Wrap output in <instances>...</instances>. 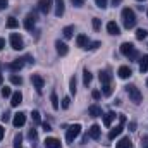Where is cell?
<instances>
[{"label":"cell","mask_w":148,"mask_h":148,"mask_svg":"<svg viewBox=\"0 0 148 148\" xmlns=\"http://www.w3.org/2000/svg\"><path fill=\"white\" fill-rule=\"evenodd\" d=\"M107 31H109V35H112V36H117L119 33H121V29H119V26L114 23V21H110L109 24H107Z\"/></svg>","instance_id":"ac0fdd59"},{"label":"cell","mask_w":148,"mask_h":148,"mask_svg":"<svg viewBox=\"0 0 148 148\" xmlns=\"http://www.w3.org/2000/svg\"><path fill=\"white\" fill-rule=\"evenodd\" d=\"M100 28H102V24H100V19H98V17H95V19H93V29H95V31H98Z\"/></svg>","instance_id":"8d00e7d4"},{"label":"cell","mask_w":148,"mask_h":148,"mask_svg":"<svg viewBox=\"0 0 148 148\" xmlns=\"http://www.w3.org/2000/svg\"><path fill=\"white\" fill-rule=\"evenodd\" d=\"M100 134H102V129H100V126H97V124H93V126L88 129V136L93 138V140H98Z\"/></svg>","instance_id":"7c38bea8"},{"label":"cell","mask_w":148,"mask_h":148,"mask_svg":"<svg viewBox=\"0 0 148 148\" xmlns=\"http://www.w3.org/2000/svg\"><path fill=\"white\" fill-rule=\"evenodd\" d=\"M23 67H24V59H16V60H12L10 64H7V69L12 71V73H17V71H21Z\"/></svg>","instance_id":"52a82bcc"},{"label":"cell","mask_w":148,"mask_h":148,"mask_svg":"<svg viewBox=\"0 0 148 148\" xmlns=\"http://www.w3.org/2000/svg\"><path fill=\"white\" fill-rule=\"evenodd\" d=\"M129 129H131V131H134V129H136V122H134V121H133V122H129Z\"/></svg>","instance_id":"7dc6e473"},{"label":"cell","mask_w":148,"mask_h":148,"mask_svg":"<svg viewBox=\"0 0 148 148\" xmlns=\"http://www.w3.org/2000/svg\"><path fill=\"white\" fill-rule=\"evenodd\" d=\"M64 10H66L64 0H55V16H57V17H62V16H64Z\"/></svg>","instance_id":"9a60e30c"},{"label":"cell","mask_w":148,"mask_h":148,"mask_svg":"<svg viewBox=\"0 0 148 148\" xmlns=\"http://www.w3.org/2000/svg\"><path fill=\"white\" fill-rule=\"evenodd\" d=\"M114 119H115V112H107V114L103 115V124H105L107 127H110V124H112Z\"/></svg>","instance_id":"44dd1931"},{"label":"cell","mask_w":148,"mask_h":148,"mask_svg":"<svg viewBox=\"0 0 148 148\" xmlns=\"http://www.w3.org/2000/svg\"><path fill=\"white\" fill-rule=\"evenodd\" d=\"M79 133H81V126H79V124L69 126V127H67V133H66V140H67L69 143H73L74 140L79 136Z\"/></svg>","instance_id":"3957f363"},{"label":"cell","mask_w":148,"mask_h":148,"mask_svg":"<svg viewBox=\"0 0 148 148\" xmlns=\"http://www.w3.org/2000/svg\"><path fill=\"white\" fill-rule=\"evenodd\" d=\"M55 48H57V53L59 55H67V52H69V48H67V45L64 43V41H55Z\"/></svg>","instance_id":"5bb4252c"},{"label":"cell","mask_w":148,"mask_h":148,"mask_svg":"<svg viewBox=\"0 0 148 148\" xmlns=\"http://www.w3.org/2000/svg\"><path fill=\"white\" fill-rule=\"evenodd\" d=\"M91 79H93L91 73H90L88 69H84V73H83V83H84V86H88V84L91 83Z\"/></svg>","instance_id":"d4e9b609"},{"label":"cell","mask_w":148,"mask_h":148,"mask_svg":"<svg viewBox=\"0 0 148 148\" xmlns=\"http://www.w3.org/2000/svg\"><path fill=\"white\" fill-rule=\"evenodd\" d=\"M147 29H138V31H136V38H138V40H145V38H147Z\"/></svg>","instance_id":"1f68e13d"},{"label":"cell","mask_w":148,"mask_h":148,"mask_svg":"<svg viewBox=\"0 0 148 148\" xmlns=\"http://www.w3.org/2000/svg\"><path fill=\"white\" fill-rule=\"evenodd\" d=\"M147 86H148V79H147Z\"/></svg>","instance_id":"11a10c76"},{"label":"cell","mask_w":148,"mask_h":148,"mask_svg":"<svg viewBox=\"0 0 148 148\" xmlns=\"http://www.w3.org/2000/svg\"><path fill=\"white\" fill-rule=\"evenodd\" d=\"M9 79H10V83H12V84H16V86H21V84H23V77H21V76L10 74V77H9Z\"/></svg>","instance_id":"484cf974"},{"label":"cell","mask_w":148,"mask_h":148,"mask_svg":"<svg viewBox=\"0 0 148 148\" xmlns=\"http://www.w3.org/2000/svg\"><path fill=\"white\" fill-rule=\"evenodd\" d=\"M2 97H3V98H5V97H12V91H10V88H9V86L2 88Z\"/></svg>","instance_id":"d590c367"},{"label":"cell","mask_w":148,"mask_h":148,"mask_svg":"<svg viewBox=\"0 0 148 148\" xmlns=\"http://www.w3.org/2000/svg\"><path fill=\"white\" fill-rule=\"evenodd\" d=\"M117 74H119V77H121V79H127L133 73H131V69H129L127 66H121V67H119V71H117Z\"/></svg>","instance_id":"2e32d148"},{"label":"cell","mask_w":148,"mask_h":148,"mask_svg":"<svg viewBox=\"0 0 148 148\" xmlns=\"http://www.w3.org/2000/svg\"><path fill=\"white\" fill-rule=\"evenodd\" d=\"M112 91H114V88H112L110 83H109V84H102V93H103L105 97H110Z\"/></svg>","instance_id":"4316f807"},{"label":"cell","mask_w":148,"mask_h":148,"mask_svg":"<svg viewBox=\"0 0 148 148\" xmlns=\"http://www.w3.org/2000/svg\"><path fill=\"white\" fill-rule=\"evenodd\" d=\"M19 26V21L16 19V17H9V21H7V28L9 29H14V28H17Z\"/></svg>","instance_id":"f1b7e54d"},{"label":"cell","mask_w":148,"mask_h":148,"mask_svg":"<svg viewBox=\"0 0 148 148\" xmlns=\"http://www.w3.org/2000/svg\"><path fill=\"white\" fill-rule=\"evenodd\" d=\"M134 50H136V48H134V45H133V43H127V41H126V43H122V45H121V53H122V55H126V57H129Z\"/></svg>","instance_id":"30bf717a"},{"label":"cell","mask_w":148,"mask_h":148,"mask_svg":"<svg viewBox=\"0 0 148 148\" xmlns=\"http://www.w3.org/2000/svg\"><path fill=\"white\" fill-rule=\"evenodd\" d=\"M3 47H5V40H3V38H0V52L3 50Z\"/></svg>","instance_id":"c3c4849f"},{"label":"cell","mask_w":148,"mask_h":148,"mask_svg":"<svg viewBox=\"0 0 148 148\" xmlns=\"http://www.w3.org/2000/svg\"><path fill=\"white\" fill-rule=\"evenodd\" d=\"M3 133H5V129H3V126H0V140L3 138Z\"/></svg>","instance_id":"816d5d0a"},{"label":"cell","mask_w":148,"mask_h":148,"mask_svg":"<svg viewBox=\"0 0 148 148\" xmlns=\"http://www.w3.org/2000/svg\"><path fill=\"white\" fill-rule=\"evenodd\" d=\"M7 3H9V0H0V10L7 9Z\"/></svg>","instance_id":"f6af8a7d"},{"label":"cell","mask_w":148,"mask_h":148,"mask_svg":"<svg viewBox=\"0 0 148 148\" xmlns=\"http://www.w3.org/2000/svg\"><path fill=\"white\" fill-rule=\"evenodd\" d=\"M38 9H40L41 14L47 16L52 10V0H38Z\"/></svg>","instance_id":"9c48e42d"},{"label":"cell","mask_w":148,"mask_h":148,"mask_svg":"<svg viewBox=\"0 0 148 148\" xmlns=\"http://www.w3.org/2000/svg\"><path fill=\"white\" fill-rule=\"evenodd\" d=\"M21 141H23V136L17 134V136L14 138V148H21Z\"/></svg>","instance_id":"836d02e7"},{"label":"cell","mask_w":148,"mask_h":148,"mask_svg":"<svg viewBox=\"0 0 148 148\" xmlns=\"http://www.w3.org/2000/svg\"><path fill=\"white\" fill-rule=\"evenodd\" d=\"M126 91H127V95H129V98H131V102H134L136 105H140L141 103V100H143V95H141V91L134 86V84H129V86H126Z\"/></svg>","instance_id":"7a4b0ae2"},{"label":"cell","mask_w":148,"mask_h":148,"mask_svg":"<svg viewBox=\"0 0 148 148\" xmlns=\"http://www.w3.org/2000/svg\"><path fill=\"white\" fill-rule=\"evenodd\" d=\"M88 112H90L91 117H100V115H102V109H100L98 105H90Z\"/></svg>","instance_id":"7402d4cb"},{"label":"cell","mask_w":148,"mask_h":148,"mask_svg":"<svg viewBox=\"0 0 148 148\" xmlns=\"http://www.w3.org/2000/svg\"><path fill=\"white\" fill-rule=\"evenodd\" d=\"M60 141L57 138H47L45 140V148H60Z\"/></svg>","instance_id":"e0dca14e"},{"label":"cell","mask_w":148,"mask_h":148,"mask_svg":"<svg viewBox=\"0 0 148 148\" xmlns=\"http://www.w3.org/2000/svg\"><path fill=\"white\" fill-rule=\"evenodd\" d=\"M140 71L141 73H147L148 71V55H143L140 59Z\"/></svg>","instance_id":"603a6c76"},{"label":"cell","mask_w":148,"mask_h":148,"mask_svg":"<svg viewBox=\"0 0 148 148\" xmlns=\"http://www.w3.org/2000/svg\"><path fill=\"white\" fill-rule=\"evenodd\" d=\"M122 129H124V124H121V122H119V126L112 127L110 131H109V140H115V138L122 133Z\"/></svg>","instance_id":"4fadbf2b"},{"label":"cell","mask_w":148,"mask_h":148,"mask_svg":"<svg viewBox=\"0 0 148 148\" xmlns=\"http://www.w3.org/2000/svg\"><path fill=\"white\" fill-rule=\"evenodd\" d=\"M28 138H29V140H36V131H35V129H31V131L28 133Z\"/></svg>","instance_id":"7bdbcfd3"},{"label":"cell","mask_w":148,"mask_h":148,"mask_svg":"<svg viewBox=\"0 0 148 148\" xmlns=\"http://www.w3.org/2000/svg\"><path fill=\"white\" fill-rule=\"evenodd\" d=\"M2 121L7 122V121H9V114H3V115H2Z\"/></svg>","instance_id":"681fc988"},{"label":"cell","mask_w":148,"mask_h":148,"mask_svg":"<svg viewBox=\"0 0 148 148\" xmlns=\"http://www.w3.org/2000/svg\"><path fill=\"white\" fill-rule=\"evenodd\" d=\"M121 17H122V24H124V28H126V29H131V28H134V26H136V14H134V10H133V9H129V7L122 9Z\"/></svg>","instance_id":"6da1fadb"},{"label":"cell","mask_w":148,"mask_h":148,"mask_svg":"<svg viewBox=\"0 0 148 148\" xmlns=\"http://www.w3.org/2000/svg\"><path fill=\"white\" fill-rule=\"evenodd\" d=\"M95 3H97V7H100V9H105V7H107V0H95Z\"/></svg>","instance_id":"f35d334b"},{"label":"cell","mask_w":148,"mask_h":148,"mask_svg":"<svg viewBox=\"0 0 148 148\" xmlns=\"http://www.w3.org/2000/svg\"><path fill=\"white\" fill-rule=\"evenodd\" d=\"M71 3H73L74 7H83L84 5V0H71Z\"/></svg>","instance_id":"ab89813d"},{"label":"cell","mask_w":148,"mask_h":148,"mask_svg":"<svg viewBox=\"0 0 148 148\" xmlns=\"http://www.w3.org/2000/svg\"><path fill=\"white\" fill-rule=\"evenodd\" d=\"M21 102H23V95H21L19 91L12 93V97H10V105H12V107H17Z\"/></svg>","instance_id":"d6986e66"},{"label":"cell","mask_w":148,"mask_h":148,"mask_svg":"<svg viewBox=\"0 0 148 148\" xmlns=\"http://www.w3.org/2000/svg\"><path fill=\"white\" fill-rule=\"evenodd\" d=\"M2 83H3V76L0 74V86H2Z\"/></svg>","instance_id":"f5cc1de1"},{"label":"cell","mask_w":148,"mask_h":148,"mask_svg":"<svg viewBox=\"0 0 148 148\" xmlns=\"http://www.w3.org/2000/svg\"><path fill=\"white\" fill-rule=\"evenodd\" d=\"M31 83H33L36 93H41V91H43V84H45V81H43V77H41L40 74H33V76H31Z\"/></svg>","instance_id":"5b68a950"},{"label":"cell","mask_w":148,"mask_h":148,"mask_svg":"<svg viewBox=\"0 0 148 148\" xmlns=\"http://www.w3.org/2000/svg\"><path fill=\"white\" fill-rule=\"evenodd\" d=\"M141 148H148V136L141 138Z\"/></svg>","instance_id":"b9f144b4"},{"label":"cell","mask_w":148,"mask_h":148,"mask_svg":"<svg viewBox=\"0 0 148 148\" xmlns=\"http://www.w3.org/2000/svg\"><path fill=\"white\" fill-rule=\"evenodd\" d=\"M117 148H133L131 140H129V138H122V140L117 143Z\"/></svg>","instance_id":"cb8c5ba5"},{"label":"cell","mask_w":148,"mask_h":148,"mask_svg":"<svg viewBox=\"0 0 148 148\" xmlns=\"http://www.w3.org/2000/svg\"><path fill=\"white\" fill-rule=\"evenodd\" d=\"M98 77H100V83H102V84H109V83H112V73L109 71V69L100 71Z\"/></svg>","instance_id":"8fae6325"},{"label":"cell","mask_w":148,"mask_h":148,"mask_svg":"<svg viewBox=\"0 0 148 148\" xmlns=\"http://www.w3.org/2000/svg\"><path fill=\"white\" fill-rule=\"evenodd\" d=\"M35 23H36V14H35V12H29V14L26 16V19H24V28H26L28 31H33Z\"/></svg>","instance_id":"8992f818"},{"label":"cell","mask_w":148,"mask_h":148,"mask_svg":"<svg viewBox=\"0 0 148 148\" xmlns=\"http://www.w3.org/2000/svg\"><path fill=\"white\" fill-rule=\"evenodd\" d=\"M10 47H12L14 50H23L24 41H23V36H21L19 33H12V35H10Z\"/></svg>","instance_id":"277c9868"},{"label":"cell","mask_w":148,"mask_h":148,"mask_svg":"<svg viewBox=\"0 0 148 148\" xmlns=\"http://www.w3.org/2000/svg\"><path fill=\"white\" fill-rule=\"evenodd\" d=\"M69 105H71V98H69V97H64V100H62V109H69Z\"/></svg>","instance_id":"74e56055"},{"label":"cell","mask_w":148,"mask_h":148,"mask_svg":"<svg viewBox=\"0 0 148 148\" xmlns=\"http://www.w3.org/2000/svg\"><path fill=\"white\" fill-rule=\"evenodd\" d=\"M76 45H77L79 48H86V45H88V36H86V35H77Z\"/></svg>","instance_id":"ffe728a7"},{"label":"cell","mask_w":148,"mask_h":148,"mask_svg":"<svg viewBox=\"0 0 148 148\" xmlns=\"http://www.w3.org/2000/svg\"><path fill=\"white\" fill-rule=\"evenodd\" d=\"M50 102H52V107L57 110V109H59V98H57V95H55V93H52V95H50Z\"/></svg>","instance_id":"f546056e"},{"label":"cell","mask_w":148,"mask_h":148,"mask_svg":"<svg viewBox=\"0 0 148 148\" xmlns=\"http://www.w3.org/2000/svg\"><path fill=\"white\" fill-rule=\"evenodd\" d=\"M147 14H148V10H147Z\"/></svg>","instance_id":"9f6ffc18"},{"label":"cell","mask_w":148,"mask_h":148,"mask_svg":"<svg viewBox=\"0 0 148 148\" xmlns=\"http://www.w3.org/2000/svg\"><path fill=\"white\" fill-rule=\"evenodd\" d=\"M138 2H145V0H138Z\"/></svg>","instance_id":"db71d44e"},{"label":"cell","mask_w":148,"mask_h":148,"mask_svg":"<svg viewBox=\"0 0 148 148\" xmlns=\"http://www.w3.org/2000/svg\"><path fill=\"white\" fill-rule=\"evenodd\" d=\"M43 129L48 133V131H52V127H50V124H47V122H43Z\"/></svg>","instance_id":"bcb514c9"},{"label":"cell","mask_w":148,"mask_h":148,"mask_svg":"<svg viewBox=\"0 0 148 148\" xmlns=\"http://www.w3.org/2000/svg\"><path fill=\"white\" fill-rule=\"evenodd\" d=\"M24 122H26V114H24V112L14 114V119H12L14 127H21V126H24Z\"/></svg>","instance_id":"ba28073f"},{"label":"cell","mask_w":148,"mask_h":148,"mask_svg":"<svg viewBox=\"0 0 148 148\" xmlns=\"http://www.w3.org/2000/svg\"><path fill=\"white\" fill-rule=\"evenodd\" d=\"M31 117H33V122H35V124H40V122H41V117H40V112L38 110H33Z\"/></svg>","instance_id":"4dcf8cb0"},{"label":"cell","mask_w":148,"mask_h":148,"mask_svg":"<svg viewBox=\"0 0 148 148\" xmlns=\"http://www.w3.org/2000/svg\"><path fill=\"white\" fill-rule=\"evenodd\" d=\"M127 59H129V60H136V59H140V53H138V52L134 50V52H133V53H131V55H129Z\"/></svg>","instance_id":"60d3db41"},{"label":"cell","mask_w":148,"mask_h":148,"mask_svg":"<svg viewBox=\"0 0 148 148\" xmlns=\"http://www.w3.org/2000/svg\"><path fill=\"white\" fill-rule=\"evenodd\" d=\"M91 97H93V98H95V100H98V98H100V97H102V93H100V91H98V90H95V91H93V93H91Z\"/></svg>","instance_id":"ee69618b"},{"label":"cell","mask_w":148,"mask_h":148,"mask_svg":"<svg viewBox=\"0 0 148 148\" xmlns=\"http://www.w3.org/2000/svg\"><path fill=\"white\" fill-rule=\"evenodd\" d=\"M73 33H74V28L73 26H66L64 29H62V35H64V38H73Z\"/></svg>","instance_id":"83f0119b"},{"label":"cell","mask_w":148,"mask_h":148,"mask_svg":"<svg viewBox=\"0 0 148 148\" xmlns=\"http://www.w3.org/2000/svg\"><path fill=\"white\" fill-rule=\"evenodd\" d=\"M121 2H122V0H112V5H114V7H117Z\"/></svg>","instance_id":"f907efd6"},{"label":"cell","mask_w":148,"mask_h":148,"mask_svg":"<svg viewBox=\"0 0 148 148\" xmlns=\"http://www.w3.org/2000/svg\"><path fill=\"white\" fill-rule=\"evenodd\" d=\"M69 91L71 93H76V77H71V83H69Z\"/></svg>","instance_id":"d6a6232c"},{"label":"cell","mask_w":148,"mask_h":148,"mask_svg":"<svg viewBox=\"0 0 148 148\" xmlns=\"http://www.w3.org/2000/svg\"><path fill=\"white\" fill-rule=\"evenodd\" d=\"M98 47H100V41H93V43L86 45V50H97Z\"/></svg>","instance_id":"e575fe53"}]
</instances>
